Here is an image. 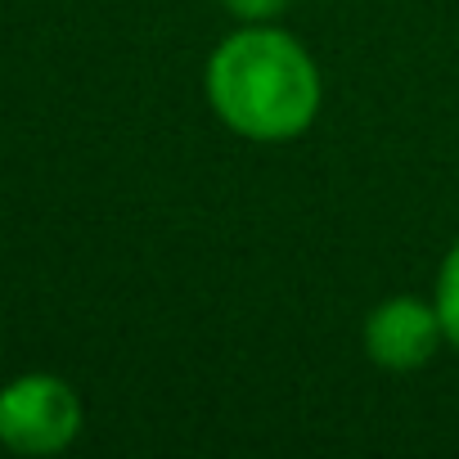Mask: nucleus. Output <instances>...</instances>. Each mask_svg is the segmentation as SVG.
Masks as SVG:
<instances>
[{
    "label": "nucleus",
    "mask_w": 459,
    "mask_h": 459,
    "mask_svg": "<svg viewBox=\"0 0 459 459\" xmlns=\"http://www.w3.org/2000/svg\"><path fill=\"white\" fill-rule=\"evenodd\" d=\"M82 432V396L59 374H19L0 387V446L14 455H59Z\"/></svg>",
    "instance_id": "obj_2"
},
{
    "label": "nucleus",
    "mask_w": 459,
    "mask_h": 459,
    "mask_svg": "<svg viewBox=\"0 0 459 459\" xmlns=\"http://www.w3.org/2000/svg\"><path fill=\"white\" fill-rule=\"evenodd\" d=\"M437 316H441V329H446V342L459 347V239L455 248L446 253L441 262V275H437Z\"/></svg>",
    "instance_id": "obj_4"
},
{
    "label": "nucleus",
    "mask_w": 459,
    "mask_h": 459,
    "mask_svg": "<svg viewBox=\"0 0 459 459\" xmlns=\"http://www.w3.org/2000/svg\"><path fill=\"white\" fill-rule=\"evenodd\" d=\"M221 5L235 19H244V23H266V19H275L289 5V0H221Z\"/></svg>",
    "instance_id": "obj_5"
},
{
    "label": "nucleus",
    "mask_w": 459,
    "mask_h": 459,
    "mask_svg": "<svg viewBox=\"0 0 459 459\" xmlns=\"http://www.w3.org/2000/svg\"><path fill=\"white\" fill-rule=\"evenodd\" d=\"M441 338H446V329H441L437 307H428L419 298H387L365 320V351L378 369H392V374L428 365L437 356Z\"/></svg>",
    "instance_id": "obj_3"
},
{
    "label": "nucleus",
    "mask_w": 459,
    "mask_h": 459,
    "mask_svg": "<svg viewBox=\"0 0 459 459\" xmlns=\"http://www.w3.org/2000/svg\"><path fill=\"white\" fill-rule=\"evenodd\" d=\"M212 113L257 144L302 135L320 113V73L280 28H244L207 59Z\"/></svg>",
    "instance_id": "obj_1"
}]
</instances>
